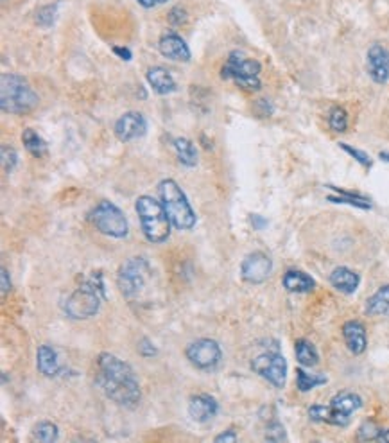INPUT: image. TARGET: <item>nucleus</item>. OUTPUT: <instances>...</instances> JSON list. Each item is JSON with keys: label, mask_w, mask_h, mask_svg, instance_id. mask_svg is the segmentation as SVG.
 Masks as SVG:
<instances>
[{"label": "nucleus", "mask_w": 389, "mask_h": 443, "mask_svg": "<svg viewBox=\"0 0 389 443\" xmlns=\"http://www.w3.org/2000/svg\"><path fill=\"white\" fill-rule=\"evenodd\" d=\"M214 442L215 443H235V442H239V436H237V432L233 431V429H228V431L215 436Z\"/></svg>", "instance_id": "obj_38"}, {"label": "nucleus", "mask_w": 389, "mask_h": 443, "mask_svg": "<svg viewBox=\"0 0 389 443\" xmlns=\"http://www.w3.org/2000/svg\"><path fill=\"white\" fill-rule=\"evenodd\" d=\"M135 211L138 214L142 233L149 242L162 245L171 237L172 223L162 201H157L153 196H138Z\"/></svg>", "instance_id": "obj_4"}, {"label": "nucleus", "mask_w": 389, "mask_h": 443, "mask_svg": "<svg viewBox=\"0 0 389 443\" xmlns=\"http://www.w3.org/2000/svg\"><path fill=\"white\" fill-rule=\"evenodd\" d=\"M172 147L176 151L178 162L185 167H196L198 165V147L194 142L187 137H178L172 140Z\"/></svg>", "instance_id": "obj_23"}, {"label": "nucleus", "mask_w": 389, "mask_h": 443, "mask_svg": "<svg viewBox=\"0 0 389 443\" xmlns=\"http://www.w3.org/2000/svg\"><path fill=\"white\" fill-rule=\"evenodd\" d=\"M113 52L117 54L120 60H124V62H130L131 56H133V54H131V50L126 49V47H113Z\"/></svg>", "instance_id": "obj_41"}, {"label": "nucleus", "mask_w": 389, "mask_h": 443, "mask_svg": "<svg viewBox=\"0 0 389 443\" xmlns=\"http://www.w3.org/2000/svg\"><path fill=\"white\" fill-rule=\"evenodd\" d=\"M16 164H18V153L13 150L11 145H2V169L4 172H13L15 171Z\"/></svg>", "instance_id": "obj_32"}, {"label": "nucleus", "mask_w": 389, "mask_h": 443, "mask_svg": "<svg viewBox=\"0 0 389 443\" xmlns=\"http://www.w3.org/2000/svg\"><path fill=\"white\" fill-rule=\"evenodd\" d=\"M282 284L286 287V291L296 294L310 293L316 287V282H314L312 276L307 275L305 271H300V269H287L282 279Z\"/></svg>", "instance_id": "obj_21"}, {"label": "nucleus", "mask_w": 389, "mask_h": 443, "mask_svg": "<svg viewBox=\"0 0 389 443\" xmlns=\"http://www.w3.org/2000/svg\"><path fill=\"white\" fill-rule=\"evenodd\" d=\"M40 104L38 94L29 81L18 74L4 72L0 76V108L9 115L31 113Z\"/></svg>", "instance_id": "obj_2"}, {"label": "nucleus", "mask_w": 389, "mask_h": 443, "mask_svg": "<svg viewBox=\"0 0 389 443\" xmlns=\"http://www.w3.org/2000/svg\"><path fill=\"white\" fill-rule=\"evenodd\" d=\"M366 67L371 81L377 84H385L389 81V50L380 43H373L368 49Z\"/></svg>", "instance_id": "obj_14"}, {"label": "nucleus", "mask_w": 389, "mask_h": 443, "mask_svg": "<svg viewBox=\"0 0 389 443\" xmlns=\"http://www.w3.org/2000/svg\"><path fill=\"white\" fill-rule=\"evenodd\" d=\"M22 142L26 145V150L33 155L35 158H42L47 155V142L36 133L33 128H27L22 133Z\"/></svg>", "instance_id": "obj_26"}, {"label": "nucleus", "mask_w": 389, "mask_h": 443, "mask_svg": "<svg viewBox=\"0 0 389 443\" xmlns=\"http://www.w3.org/2000/svg\"><path fill=\"white\" fill-rule=\"evenodd\" d=\"M359 439L363 442H389V429L378 427L375 422L368 420L359 427Z\"/></svg>", "instance_id": "obj_28"}, {"label": "nucleus", "mask_w": 389, "mask_h": 443, "mask_svg": "<svg viewBox=\"0 0 389 443\" xmlns=\"http://www.w3.org/2000/svg\"><path fill=\"white\" fill-rule=\"evenodd\" d=\"M255 110L260 117H271L273 111H275V106L269 99H259L255 103Z\"/></svg>", "instance_id": "obj_37"}, {"label": "nucleus", "mask_w": 389, "mask_h": 443, "mask_svg": "<svg viewBox=\"0 0 389 443\" xmlns=\"http://www.w3.org/2000/svg\"><path fill=\"white\" fill-rule=\"evenodd\" d=\"M135 2H137L138 6H142L144 9H153L158 6L157 0H135Z\"/></svg>", "instance_id": "obj_42"}, {"label": "nucleus", "mask_w": 389, "mask_h": 443, "mask_svg": "<svg viewBox=\"0 0 389 443\" xmlns=\"http://www.w3.org/2000/svg\"><path fill=\"white\" fill-rule=\"evenodd\" d=\"M158 50L164 57L171 60V62L178 63H188L191 62V49H188L187 42H185L178 33H164L158 40Z\"/></svg>", "instance_id": "obj_15"}, {"label": "nucleus", "mask_w": 389, "mask_h": 443, "mask_svg": "<svg viewBox=\"0 0 389 443\" xmlns=\"http://www.w3.org/2000/svg\"><path fill=\"white\" fill-rule=\"evenodd\" d=\"M33 439L40 443H52L60 439V429L52 422H38V424L33 427Z\"/></svg>", "instance_id": "obj_29"}, {"label": "nucleus", "mask_w": 389, "mask_h": 443, "mask_svg": "<svg viewBox=\"0 0 389 443\" xmlns=\"http://www.w3.org/2000/svg\"><path fill=\"white\" fill-rule=\"evenodd\" d=\"M185 357L198 370H214L222 359V350L219 343L210 337L196 340L185 348Z\"/></svg>", "instance_id": "obj_11"}, {"label": "nucleus", "mask_w": 389, "mask_h": 443, "mask_svg": "<svg viewBox=\"0 0 389 443\" xmlns=\"http://www.w3.org/2000/svg\"><path fill=\"white\" fill-rule=\"evenodd\" d=\"M96 381L103 393L117 405L133 409L140 404V382L133 368L113 354H108V352L99 354Z\"/></svg>", "instance_id": "obj_1"}, {"label": "nucleus", "mask_w": 389, "mask_h": 443, "mask_svg": "<svg viewBox=\"0 0 389 443\" xmlns=\"http://www.w3.org/2000/svg\"><path fill=\"white\" fill-rule=\"evenodd\" d=\"M88 219L94 225V228L106 237L124 239L130 233V223H128L124 212L115 203L106 201V199L96 205V208H92Z\"/></svg>", "instance_id": "obj_8"}, {"label": "nucleus", "mask_w": 389, "mask_h": 443, "mask_svg": "<svg viewBox=\"0 0 389 443\" xmlns=\"http://www.w3.org/2000/svg\"><path fill=\"white\" fill-rule=\"evenodd\" d=\"M0 279H2V284H0V287H2V296H6V294L11 291V279H9L8 269L6 268L0 269Z\"/></svg>", "instance_id": "obj_39"}, {"label": "nucleus", "mask_w": 389, "mask_h": 443, "mask_svg": "<svg viewBox=\"0 0 389 443\" xmlns=\"http://www.w3.org/2000/svg\"><path fill=\"white\" fill-rule=\"evenodd\" d=\"M266 439L267 442H286L287 439L286 427H283L280 422H273V424H269L266 431Z\"/></svg>", "instance_id": "obj_34"}, {"label": "nucleus", "mask_w": 389, "mask_h": 443, "mask_svg": "<svg viewBox=\"0 0 389 443\" xmlns=\"http://www.w3.org/2000/svg\"><path fill=\"white\" fill-rule=\"evenodd\" d=\"M260 72H262V65L256 60L246 57L239 50H233L228 54V60L222 65L221 77L226 81H233L237 86L246 92H259L262 86Z\"/></svg>", "instance_id": "obj_7"}, {"label": "nucleus", "mask_w": 389, "mask_h": 443, "mask_svg": "<svg viewBox=\"0 0 389 443\" xmlns=\"http://www.w3.org/2000/svg\"><path fill=\"white\" fill-rule=\"evenodd\" d=\"M157 352H158L157 347H154L147 337H142L140 343H138V354H140L142 357H153L157 356Z\"/></svg>", "instance_id": "obj_36"}, {"label": "nucleus", "mask_w": 389, "mask_h": 443, "mask_svg": "<svg viewBox=\"0 0 389 443\" xmlns=\"http://www.w3.org/2000/svg\"><path fill=\"white\" fill-rule=\"evenodd\" d=\"M151 266L144 257H131L118 268L117 286L123 296L133 300L144 291L145 284L151 279Z\"/></svg>", "instance_id": "obj_9"}, {"label": "nucleus", "mask_w": 389, "mask_h": 443, "mask_svg": "<svg viewBox=\"0 0 389 443\" xmlns=\"http://www.w3.org/2000/svg\"><path fill=\"white\" fill-rule=\"evenodd\" d=\"M368 316L389 318V286H382L368 298L364 307Z\"/></svg>", "instance_id": "obj_22"}, {"label": "nucleus", "mask_w": 389, "mask_h": 443, "mask_svg": "<svg viewBox=\"0 0 389 443\" xmlns=\"http://www.w3.org/2000/svg\"><path fill=\"white\" fill-rule=\"evenodd\" d=\"M294 354H296L298 363L305 368H312L320 363V354L309 340H298L294 344Z\"/></svg>", "instance_id": "obj_25"}, {"label": "nucleus", "mask_w": 389, "mask_h": 443, "mask_svg": "<svg viewBox=\"0 0 389 443\" xmlns=\"http://www.w3.org/2000/svg\"><path fill=\"white\" fill-rule=\"evenodd\" d=\"M169 22L172 23V26H176V27H179V26H184L185 22H187V11H185L184 8H181V6H176V8H172L171 11H169Z\"/></svg>", "instance_id": "obj_35"}, {"label": "nucleus", "mask_w": 389, "mask_h": 443, "mask_svg": "<svg viewBox=\"0 0 389 443\" xmlns=\"http://www.w3.org/2000/svg\"><path fill=\"white\" fill-rule=\"evenodd\" d=\"M145 79H147L149 86L153 88V92H157L158 96H171V94L178 90V83H176L171 70L162 65L149 67L147 72H145Z\"/></svg>", "instance_id": "obj_17"}, {"label": "nucleus", "mask_w": 389, "mask_h": 443, "mask_svg": "<svg viewBox=\"0 0 389 443\" xmlns=\"http://www.w3.org/2000/svg\"><path fill=\"white\" fill-rule=\"evenodd\" d=\"M104 300H106V291H104L103 275L94 273L65 300L63 310L70 320H90L99 313Z\"/></svg>", "instance_id": "obj_3"}, {"label": "nucleus", "mask_w": 389, "mask_h": 443, "mask_svg": "<svg viewBox=\"0 0 389 443\" xmlns=\"http://www.w3.org/2000/svg\"><path fill=\"white\" fill-rule=\"evenodd\" d=\"M113 133L117 140L124 142V144L138 140L147 133V120L140 111H126L115 123Z\"/></svg>", "instance_id": "obj_12"}, {"label": "nucleus", "mask_w": 389, "mask_h": 443, "mask_svg": "<svg viewBox=\"0 0 389 443\" xmlns=\"http://www.w3.org/2000/svg\"><path fill=\"white\" fill-rule=\"evenodd\" d=\"M363 408V398L354 391H339L334 395L330 405L314 404L309 408V418L312 422H323L336 427H346L351 415Z\"/></svg>", "instance_id": "obj_6"}, {"label": "nucleus", "mask_w": 389, "mask_h": 443, "mask_svg": "<svg viewBox=\"0 0 389 443\" xmlns=\"http://www.w3.org/2000/svg\"><path fill=\"white\" fill-rule=\"evenodd\" d=\"M56 16H57V4H47L42 6L40 9H36L35 22L38 23L40 27H43V29H47V27H50L56 22Z\"/></svg>", "instance_id": "obj_31"}, {"label": "nucleus", "mask_w": 389, "mask_h": 443, "mask_svg": "<svg viewBox=\"0 0 389 443\" xmlns=\"http://www.w3.org/2000/svg\"><path fill=\"white\" fill-rule=\"evenodd\" d=\"M157 2H158V6H160V4H167L169 0H157Z\"/></svg>", "instance_id": "obj_44"}, {"label": "nucleus", "mask_w": 389, "mask_h": 443, "mask_svg": "<svg viewBox=\"0 0 389 443\" xmlns=\"http://www.w3.org/2000/svg\"><path fill=\"white\" fill-rule=\"evenodd\" d=\"M327 382H328L327 375L323 374H309V371L302 370V368H298L296 370V386L298 390L303 391V393H307V391L314 390V388L317 386H323Z\"/></svg>", "instance_id": "obj_27"}, {"label": "nucleus", "mask_w": 389, "mask_h": 443, "mask_svg": "<svg viewBox=\"0 0 389 443\" xmlns=\"http://www.w3.org/2000/svg\"><path fill=\"white\" fill-rule=\"evenodd\" d=\"M158 196H160L162 205H164L165 212H167L169 219H171L176 230L194 228L196 223H198V215H196L187 194L184 192V189L179 187L178 181L171 180V178L162 180L158 184Z\"/></svg>", "instance_id": "obj_5"}, {"label": "nucleus", "mask_w": 389, "mask_h": 443, "mask_svg": "<svg viewBox=\"0 0 389 443\" xmlns=\"http://www.w3.org/2000/svg\"><path fill=\"white\" fill-rule=\"evenodd\" d=\"M328 280H330L334 289L343 294H354L359 289V284H361L359 273H355L350 268H344V266H339V268L334 269Z\"/></svg>", "instance_id": "obj_20"}, {"label": "nucleus", "mask_w": 389, "mask_h": 443, "mask_svg": "<svg viewBox=\"0 0 389 443\" xmlns=\"http://www.w3.org/2000/svg\"><path fill=\"white\" fill-rule=\"evenodd\" d=\"M36 368L43 377H57L62 374V364L57 352L49 344H42L36 352Z\"/></svg>", "instance_id": "obj_19"}, {"label": "nucleus", "mask_w": 389, "mask_h": 443, "mask_svg": "<svg viewBox=\"0 0 389 443\" xmlns=\"http://www.w3.org/2000/svg\"><path fill=\"white\" fill-rule=\"evenodd\" d=\"M273 271V260L264 252H253L246 255L241 264V276L248 284H262Z\"/></svg>", "instance_id": "obj_13"}, {"label": "nucleus", "mask_w": 389, "mask_h": 443, "mask_svg": "<svg viewBox=\"0 0 389 443\" xmlns=\"http://www.w3.org/2000/svg\"><path fill=\"white\" fill-rule=\"evenodd\" d=\"M328 126L334 133H344L348 130V113L344 108L334 106L328 111Z\"/></svg>", "instance_id": "obj_30"}, {"label": "nucleus", "mask_w": 389, "mask_h": 443, "mask_svg": "<svg viewBox=\"0 0 389 443\" xmlns=\"http://www.w3.org/2000/svg\"><path fill=\"white\" fill-rule=\"evenodd\" d=\"M343 340L348 350L354 356H361L366 352L368 347V336L364 325L357 320H350L343 325Z\"/></svg>", "instance_id": "obj_18"}, {"label": "nucleus", "mask_w": 389, "mask_h": 443, "mask_svg": "<svg viewBox=\"0 0 389 443\" xmlns=\"http://www.w3.org/2000/svg\"><path fill=\"white\" fill-rule=\"evenodd\" d=\"M219 413V402L212 395L199 393L188 402V417L198 424H206Z\"/></svg>", "instance_id": "obj_16"}, {"label": "nucleus", "mask_w": 389, "mask_h": 443, "mask_svg": "<svg viewBox=\"0 0 389 443\" xmlns=\"http://www.w3.org/2000/svg\"><path fill=\"white\" fill-rule=\"evenodd\" d=\"M328 189H332L337 196H328V201L332 203H343V205H350L355 206V208H363V211H370L371 203L370 199L364 198V196L357 194V192H350V191H343L339 187H334V185H328Z\"/></svg>", "instance_id": "obj_24"}, {"label": "nucleus", "mask_w": 389, "mask_h": 443, "mask_svg": "<svg viewBox=\"0 0 389 443\" xmlns=\"http://www.w3.org/2000/svg\"><path fill=\"white\" fill-rule=\"evenodd\" d=\"M378 158H380V160H384V162H389V153H380L378 155Z\"/></svg>", "instance_id": "obj_43"}, {"label": "nucleus", "mask_w": 389, "mask_h": 443, "mask_svg": "<svg viewBox=\"0 0 389 443\" xmlns=\"http://www.w3.org/2000/svg\"><path fill=\"white\" fill-rule=\"evenodd\" d=\"M249 221H252L253 228L255 230H264L267 226V219H264L262 215H259V214H253L252 218H249Z\"/></svg>", "instance_id": "obj_40"}, {"label": "nucleus", "mask_w": 389, "mask_h": 443, "mask_svg": "<svg viewBox=\"0 0 389 443\" xmlns=\"http://www.w3.org/2000/svg\"><path fill=\"white\" fill-rule=\"evenodd\" d=\"M252 370L262 378H266L269 384L282 390L287 382V361L280 354L278 344H275L269 350L262 352L252 361Z\"/></svg>", "instance_id": "obj_10"}, {"label": "nucleus", "mask_w": 389, "mask_h": 443, "mask_svg": "<svg viewBox=\"0 0 389 443\" xmlns=\"http://www.w3.org/2000/svg\"><path fill=\"white\" fill-rule=\"evenodd\" d=\"M339 147H341V150H343V151H346V153L350 155V157L354 158V160L357 162V164L363 165L364 169H370V167H371V158L368 157V155L364 153V151L355 150V147H351V145L344 144V142H339Z\"/></svg>", "instance_id": "obj_33"}]
</instances>
